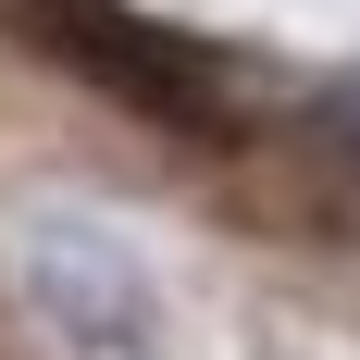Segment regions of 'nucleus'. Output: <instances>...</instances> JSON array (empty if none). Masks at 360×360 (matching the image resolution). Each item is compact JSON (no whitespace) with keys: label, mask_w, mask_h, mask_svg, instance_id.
<instances>
[{"label":"nucleus","mask_w":360,"mask_h":360,"mask_svg":"<svg viewBox=\"0 0 360 360\" xmlns=\"http://www.w3.org/2000/svg\"><path fill=\"white\" fill-rule=\"evenodd\" d=\"M25 37L50 50V63H75L100 100L149 112V124H174V137H224V75L199 37L149 25V13H124V0H25Z\"/></svg>","instance_id":"f257e3e1"},{"label":"nucleus","mask_w":360,"mask_h":360,"mask_svg":"<svg viewBox=\"0 0 360 360\" xmlns=\"http://www.w3.org/2000/svg\"><path fill=\"white\" fill-rule=\"evenodd\" d=\"M25 286H37V311H50L75 348L149 360V274H137V249H112L100 224H75V212L25 224Z\"/></svg>","instance_id":"f03ea898"}]
</instances>
